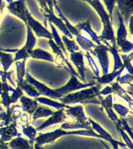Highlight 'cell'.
<instances>
[{"label":"cell","instance_id":"cell-1","mask_svg":"<svg viewBox=\"0 0 133 149\" xmlns=\"http://www.w3.org/2000/svg\"><path fill=\"white\" fill-rule=\"evenodd\" d=\"M102 86L96 82L94 86L76 91L74 93L63 95L59 101L65 105L70 104H97L100 105L97 96L100 95V91Z\"/></svg>","mask_w":133,"mask_h":149},{"label":"cell","instance_id":"cell-2","mask_svg":"<svg viewBox=\"0 0 133 149\" xmlns=\"http://www.w3.org/2000/svg\"><path fill=\"white\" fill-rule=\"evenodd\" d=\"M93 9L97 13L98 16H100L101 23H103L102 34L99 36V39L101 42L107 41L111 45H116L115 41V35L113 28V21L110 18L108 13L104 9V5L100 0H86Z\"/></svg>","mask_w":133,"mask_h":149},{"label":"cell","instance_id":"cell-3","mask_svg":"<svg viewBox=\"0 0 133 149\" xmlns=\"http://www.w3.org/2000/svg\"><path fill=\"white\" fill-rule=\"evenodd\" d=\"M69 135H80V136H87L93 137L101 139V136L94 131V130H63L61 128L47 133H39L37 137L35 138L34 142L40 146H43L45 144H51L55 141L56 140L63 136Z\"/></svg>","mask_w":133,"mask_h":149},{"label":"cell","instance_id":"cell-4","mask_svg":"<svg viewBox=\"0 0 133 149\" xmlns=\"http://www.w3.org/2000/svg\"><path fill=\"white\" fill-rule=\"evenodd\" d=\"M54 7L55 8L57 12H58L59 18L62 19V21L65 23V26L67 27L68 30L69 31V33L73 36L76 37V42L79 45V47H81L83 51H90L92 49L96 46L95 44H93V42L91 40L88 39L87 37H86L83 34H82L81 32L77 29L75 26H73L72 23H70L69 21L68 20V19L65 16V15L63 14V13L61 10L60 7L58 6V2L57 1H55L54 2Z\"/></svg>","mask_w":133,"mask_h":149},{"label":"cell","instance_id":"cell-5","mask_svg":"<svg viewBox=\"0 0 133 149\" xmlns=\"http://www.w3.org/2000/svg\"><path fill=\"white\" fill-rule=\"evenodd\" d=\"M118 26L117 30V34L115 37L117 47L119 48L118 51H121L124 54H128L132 51L133 44L132 42L129 41L127 39L128 37V31L123 19L121 15L118 13Z\"/></svg>","mask_w":133,"mask_h":149},{"label":"cell","instance_id":"cell-6","mask_svg":"<svg viewBox=\"0 0 133 149\" xmlns=\"http://www.w3.org/2000/svg\"><path fill=\"white\" fill-rule=\"evenodd\" d=\"M37 44V38L34 34V33L28 26H27V40L25 44L22 48L18 49L15 53V57L13 58V62L18 61L27 59L30 57V54L34 49V47Z\"/></svg>","mask_w":133,"mask_h":149},{"label":"cell","instance_id":"cell-7","mask_svg":"<svg viewBox=\"0 0 133 149\" xmlns=\"http://www.w3.org/2000/svg\"><path fill=\"white\" fill-rule=\"evenodd\" d=\"M39 5L40 7H41V11L42 13L44 14V16H45V18H47L48 22L52 23L56 27H58L61 32L62 33L63 35L66 36L69 39H72L73 36L68 30L67 27L65 26V23L62 21V19L58 17V16H56L54 10H51V9H49L46 3L39 2Z\"/></svg>","mask_w":133,"mask_h":149},{"label":"cell","instance_id":"cell-8","mask_svg":"<svg viewBox=\"0 0 133 149\" xmlns=\"http://www.w3.org/2000/svg\"><path fill=\"white\" fill-rule=\"evenodd\" d=\"M95 84V81H90L88 83L81 82L76 76H75L74 74H71V77H70L69 80L68 81L67 83L62 86V87H60V88H55V91L62 95H65L67 94H69V93H74L76 91L83 89V88L91 87V86H94Z\"/></svg>","mask_w":133,"mask_h":149},{"label":"cell","instance_id":"cell-9","mask_svg":"<svg viewBox=\"0 0 133 149\" xmlns=\"http://www.w3.org/2000/svg\"><path fill=\"white\" fill-rule=\"evenodd\" d=\"M24 79L26 81L31 84L34 87L38 93H40V95H44V97L50 98L51 100H60L61 98L62 97L63 95L59 94L55 91V89H52V88H49L48 86H47L45 84L42 83L41 81H37V79H35L34 77H32L29 74V72H26L25 77Z\"/></svg>","mask_w":133,"mask_h":149},{"label":"cell","instance_id":"cell-10","mask_svg":"<svg viewBox=\"0 0 133 149\" xmlns=\"http://www.w3.org/2000/svg\"><path fill=\"white\" fill-rule=\"evenodd\" d=\"M48 44L51 47V48L52 49L54 54L55 57L54 58L55 62V63L57 67L58 68H63L65 67L68 69V71L70 72V74H74L75 76H76L77 78H79V74L76 72V71L75 70V68L72 67V65H71V63L69 61L68 58H66L62 52V51L58 47V45L55 43L52 39L48 40Z\"/></svg>","mask_w":133,"mask_h":149},{"label":"cell","instance_id":"cell-11","mask_svg":"<svg viewBox=\"0 0 133 149\" xmlns=\"http://www.w3.org/2000/svg\"><path fill=\"white\" fill-rule=\"evenodd\" d=\"M89 53L97 58L98 61L102 68L103 74L108 73L110 68V59L107 47L104 44L96 45L90 51H89Z\"/></svg>","mask_w":133,"mask_h":149},{"label":"cell","instance_id":"cell-12","mask_svg":"<svg viewBox=\"0 0 133 149\" xmlns=\"http://www.w3.org/2000/svg\"><path fill=\"white\" fill-rule=\"evenodd\" d=\"M31 29V30L37 37H44L47 39H52V34L47 29L45 26L42 25L39 21L36 20L30 12H28L27 14V24Z\"/></svg>","mask_w":133,"mask_h":149},{"label":"cell","instance_id":"cell-13","mask_svg":"<svg viewBox=\"0 0 133 149\" xmlns=\"http://www.w3.org/2000/svg\"><path fill=\"white\" fill-rule=\"evenodd\" d=\"M88 120L89 122L90 123V125L91 127H92V128H93V130H96L95 132L101 136V139H104L105 140V141H107L109 142L110 144L112 145L113 149H120L119 148V146H121V148L124 149L127 148V146L124 144L123 142L118 141L116 140H114V138L112 137L111 135L110 134L107 130H105L104 129L99 123H97L96 121H94L91 118H88Z\"/></svg>","mask_w":133,"mask_h":149},{"label":"cell","instance_id":"cell-14","mask_svg":"<svg viewBox=\"0 0 133 149\" xmlns=\"http://www.w3.org/2000/svg\"><path fill=\"white\" fill-rule=\"evenodd\" d=\"M7 9L11 14L18 17L23 23L27 24V14L29 12L26 6L25 0L13 1L7 6Z\"/></svg>","mask_w":133,"mask_h":149},{"label":"cell","instance_id":"cell-15","mask_svg":"<svg viewBox=\"0 0 133 149\" xmlns=\"http://www.w3.org/2000/svg\"><path fill=\"white\" fill-rule=\"evenodd\" d=\"M115 4L118 7V13L121 15L125 25L128 24L132 16L133 0H115Z\"/></svg>","mask_w":133,"mask_h":149},{"label":"cell","instance_id":"cell-16","mask_svg":"<svg viewBox=\"0 0 133 149\" xmlns=\"http://www.w3.org/2000/svg\"><path fill=\"white\" fill-rule=\"evenodd\" d=\"M70 60L72 61L77 69V73L79 74V78L83 82H86V78H85V72L86 68L84 65V54L80 51L71 52L69 55Z\"/></svg>","mask_w":133,"mask_h":149},{"label":"cell","instance_id":"cell-17","mask_svg":"<svg viewBox=\"0 0 133 149\" xmlns=\"http://www.w3.org/2000/svg\"><path fill=\"white\" fill-rule=\"evenodd\" d=\"M67 120V116L65 113V109H57L56 111H54L53 114L50 116L44 123H42L38 127L36 128V130H42L45 129L49 126L53 125V124H57V123H62L65 122Z\"/></svg>","mask_w":133,"mask_h":149},{"label":"cell","instance_id":"cell-18","mask_svg":"<svg viewBox=\"0 0 133 149\" xmlns=\"http://www.w3.org/2000/svg\"><path fill=\"white\" fill-rule=\"evenodd\" d=\"M97 99L100 102V105H101L103 109H104L110 120L113 121L114 123H117L118 121L119 118L118 117L116 113H114V109H113V103H114L113 101H114V100H113L112 94L106 95L105 98H103V95H99L97 96Z\"/></svg>","mask_w":133,"mask_h":149},{"label":"cell","instance_id":"cell-19","mask_svg":"<svg viewBox=\"0 0 133 149\" xmlns=\"http://www.w3.org/2000/svg\"><path fill=\"white\" fill-rule=\"evenodd\" d=\"M16 137H22L21 133L17 129V121L0 127V139L3 141L9 142Z\"/></svg>","mask_w":133,"mask_h":149},{"label":"cell","instance_id":"cell-20","mask_svg":"<svg viewBox=\"0 0 133 149\" xmlns=\"http://www.w3.org/2000/svg\"><path fill=\"white\" fill-rule=\"evenodd\" d=\"M65 115L77 123H85L88 120V117L83 111V107L81 105L75 106V107H69L65 109Z\"/></svg>","mask_w":133,"mask_h":149},{"label":"cell","instance_id":"cell-21","mask_svg":"<svg viewBox=\"0 0 133 149\" xmlns=\"http://www.w3.org/2000/svg\"><path fill=\"white\" fill-rule=\"evenodd\" d=\"M111 88L112 89V93H115L117 95H118L119 97L123 99L125 102H127V103L128 104V107L131 109V110H132L133 109V100L132 96L130 95H132V93H129L128 91L125 90V88L122 87V86L118 84L117 81H114V82H111Z\"/></svg>","mask_w":133,"mask_h":149},{"label":"cell","instance_id":"cell-22","mask_svg":"<svg viewBox=\"0 0 133 149\" xmlns=\"http://www.w3.org/2000/svg\"><path fill=\"white\" fill-rule=\"evenodd\" d=\"M20 101L21 102V108L23 112H25L26 113H27L30 116H32L35 109L39 106V102L35 99L32 100L25 95H22L20 98Z\"/></svg>","mask_w":133,"mask_h":149},{"label":"cell","instance_id":"cell-23","mask_svg":"<svg viewBox=\"0 0 133 149\" xmlns=\"http://www.w3.org/2000/svg\"><path fill=\"white\" fill-rule=\"evenodd\" d=\"M2 91H1V98H2V104L4 106V107L6 109H8L11 106L10 100H9V92H13L14 90V88H13L11 86H9L8 83V81L6 78H2Z\"/></svg>","mask_w":133,"mask_h":149},{"label":"cell","instance_id":"cell-24","mask_svg":"<svg viewBox=\"0 0 133 149\" xmlns=\"http://www.w3.org/2000/svg\"><path fill=\"white\" fill-rule=\"evenodd\" d=\"M8 146L10 149H34V145L30 144L29 140L23 137H16L9 141Z\"/></svg>","mask_w":133,"mask_h":149},{"label":"cell","instance_id":"cell-25","mask_svg":"<svg viewBox=\"0 0 133 149\" xmlns=\"http://www.w3.org/2000/svg\"><path fill=\"white\" fill-rule=\"evenodd\" d=\"M75 26H76L80 32H81L82 30L85 31V32L90 36L91 40H93V42H94V43L97 44V45H100V44H102V42L100 41V39H99V36L96 33L95 31H93L92 27H91L90 23L89 21H85V22H83V23H78L77 25Z\"/></svg>","mask_w":133,"mask_h":149},{"label":"cell","instance_id":"cell-26","mask_svg":"<svg viewBox=\"0 0 133 149\" xmlns=\"http://www.w3.org/2000/svg\"><path fill=\"white\" fill-rule=\"evenodd\" d=\"M124 70H125V68H124V67H122L121 68L118 70V71H115V72L112 71L111 73H107V74H103L102 76H99L97 78H95V81L97 83L101 85V86L111 83L114 79H116L118 75L122 74Z\"/></svg>","mask_w":133,"mask_h":149},{"label":"cell","instance_id":"cell-27","mask_svg":"<svg viewBox=\"0 0 133 149\" xmlns=\"http://www.w3.org/2000/svg\"><path fill=\"white\" fill-rule=\"evenodd\" d=\"M26 59L16 61V86L21 87V85L24 81V77L26 74Z\"/></svg>","mask_w":133,"mask_h":149},{"label":"cell","instance_id":"cell-28","mask_svg":"<svg viewBox=\"0 0 133 149\" xmlns=\"http://www.w3.org/2000/svg\"><path fill=\"white\" fill-rule=\"evenodd\" d=\"M60 128L63 129V130H93L89 120H87L85 123H77V122H74V123H62Z\"/></svg>","mask_w":133,"mask_h":149},{"label":"cell","instance_id":"cell-29","mask_svg":"<svg viewBox=\"0 0 133 149\" xmlns=\"http://www.w3.org/2000/svg\"><path fill=\"white\" fill-rule=\"evenodd\" d=\"M30 57L34 59H37V60H44L50 61V62H55L53 55L51 53H49L41 48L34 49L30 54Z\"/></svg>","mask_w":133,"mask_h":149},{"label":"cell","instance_id":"cell-30","mask_svg":"<svg viewBox=\"0 0 133 149\" xmlns=\"http://www.w3.org/2000/svg\"><path fill=\"white\" fill-rule=\"evenodd\" d=\"M35 100H37L40 104L49 106V107H53V108H55V109H65V108H67V107H69L68 105L62 103L61 102H57L55 100H51L50 98L44 97V96H39V97L35 98Z\"/></svg>","mask_w":133,"mask_h":149},{"label":"cell","instance_id":"cell-31","mask_svg":"<svg viewBox=\"0 0 133 149\" xmlns=\"http://www.w3.org/2000/svg\"><path fill=\"white\" fill-rule=\"evenodd\" d=\"M54 111L48 107H43V106H38L37 109H35L34 113L32 115V123H34L35 121L39 118L42 117H49L53 114Z\"/></svg>","mask_w":133,"mask_h":149},{"label":"cell","instance_id":"cell-32","mask_svg":"<svg viewBox=\"0 0 133 149\" xmlns=\"http://www.w3.org/2000/svg\"><path fill=\"white\" fill-rule=\"evenodd\" d=\"M21 128H22V132L26 137H28L29 141L32 145H34L35 142V138L37 136V130H36V128H34L33 126L28 123H24L21 125Z\"/></svg>","mask_w":133,"mask_h":149},{"label":"cell","instance_id":"cell-33","mask_svg":"<svg viewBox=\"0 0 133 149\" xmlns=\"http://www.w3.org/2000/svg\"><path fill=\"white\" fill-rule=\"evenodd\" d=\"M13 63V58L11 53H7L0 50V64L2 65L4 72H8Z\"/></svg>","mask_w":133,"mask_h":149},{"label":"cell","instance_id":"cell-34","mask_svg":"<svg viewBox=\"0 0 133 149\" xmlns=\"http://www.w3.org/2000/svg\"><path fill=\"white\" fill-rule=\"evenodd\" d=\"M21 89L23 90V93H27L30 97H32V98H37L41 96L40 95V93H38V91L36 89V88L34 87V86L30 84L29 82L26 81L25 79H24V81H23V83L21 85Z\"/></svg>","mask_w":133,"mask_h":149},{"label":"cell","instance_id":"cell-35","mask_svg":"<svg viewBox=\"0 0 133 149\" xmlns=\"http://www.w3.org/2000/svg\"><path fill=\"white\" fill-rule=\"evenodd\" d=\"M120 57L122 61L124 68L127 70V72L133 75V68L132 65V61L133 58V53L131 52L129 54H121Z\"/></svg>","mask_w":133,"mask_h":149},{"label":"cell","instance_id":"cell-36","mask_svg":"<svg viewBox=\"0 0 133 149\" xmlns=\"http://www.w3.org/2000/svg\"><path fill=\"white\" fill-rule=\"evenodd\" d=\"M61 38H62V40L66 51H68L70 53L71 52H74V51H79V47L77 45V44H76L75 40H73L72 39L68 38L65 35H63Z\"/></svg>","mask_w":133,"mask_h":149},{"label":"cell","instance_id":"cell-37","mask_svg":"<svg viewBox=\"0 0 133 149\" xmlns=\"http://www.w3.org/2000/svg\"><path fill=\"white\" fill-rule=\"evenodd\" d=\"M115 126H116V128L118 131L119 134L121 135V138L123 139L124 144H125L127 148H128L129 149H133V144L132 141V138H131L127 133L125 131V130L121 127V126L118 122L115 123Z\"/></svg>","mask_w":133,"mask_h":149},{"label":"cell","instance_id":"cell-38","mask_svg":"<svg viewBox=\"0 0 133 149\" xmlns=\"http://www.w3.org/2000/svg\"><path fill=\"white\" fill-rule=\"evenodd\" d=\"M85 57H86V60H87L89 66L90 67L92 72H93V74L95 75V78H97V77L100 76V70H99V68H98V65H97L95 60L93 59V58L91 56V54L89 53L88 51H86V53L85 54Z\"/></svg>","mask_w":133,"mask_h":149},{"label":"cell","instance_id":"cell-39","mask_svg":"<svg viewBox=\"0 0 133 149\" xmlns=\"http://www.w3.org/2000/svg\"><path fill=\"white\" fill-rule=\"evenodd\" d=\"M132 80H133V75L129 74V73H126L123 75H118L116 78V81L120 85H127L129 86L130 87H132Z\"/></svg>","mask_w":133,"mask_h":149},{"label":"cell","instance_id":"cell-40","mask_svg":"<svg viewBox=\"0 0 133 149\" xmlns=\"http://www.w3.org/2000/svg\"><path fill=\"white\" fill-rule=\"evenodd\" d=\"M113 109L118 113V115L122 118H125V116L128 115L130 112L128 107H125L124 105L120 103H113Z\"/></svg>","mask_w":133,"mask_h":149},{"label":"cell","instance_id":"cell-41","mask_svg":"<svg viewBox=\"0 0 133 149\" xmlns=\"http://www.w3.org/2000/svg\"><path fill=\"white\" fill-rule=\"evenodd\" d=\"M22 95H23V90L21 89L20 87L16 86V88H14V90L12 92L11 95H9V100H10L11 105L16 103Z\"/></svg>","mask_w":133,"mask_h":149},{"label":"cell","instance_id":"cell-42","mask_svg":"<svg viewBox=\"0 0 133 149\" xmlns=\"http://www.w3.org/2000/svg\"><path fill=\"white\" fill-rule=\"evenodd\" d=\"M13 107V111H12V115H11V119L12 121H17L20 119V116L23 113V110L21 108V106L19 104H13L12 106Z\"/></svg>","mask_w":133,"mask_h":149},{"label":"cell","instance_id":"cell-43","mask_svg":"<svg viewBox=\"0 0 133 149\" xmlns=\"http://www.w3.org/2000/svg\"><path fill=\"white\" fill-rule=\"evenodd\" d=\"M118 123L120 124L121 127L122 128V129H123V130L127 133V134H128V136H129L131 138H132L133 137L132 129L130 127V126H129V124H128L127 120H126L125 118H122V117H121V119L119 118Z\"/></svg>","mask_w":133,"mask_h":149},{"label":"cell","instance_id":"cell-44","mask_svg":"<svg viewBox=\"0 0 133 149\" xmlns=\"http://www.w3.org/2000/svg\"><path fill=\"white\" fill-rule=\"evenodd\" d=\"M103 2L104 3L105 6L107 8V10L109 14L110 18L113 21V13H114V7H115V0H103Z\"/></svg>","mask_w":133,"mask_h":149},{"label":"cell","instance_id":"cell-45","mask_svg":"<svg viewBox=\"0 0 133 149\" xmlns=\"http://www.w3.org/2000/svg\"><path fill=\"white\" fill-rule=\"evenodd\" d=\"M13 72V71H11V72H4V71H1L0 70V77L1 78H6L7 79V81H9L13 86H16V83L13 81V79L11 78Z\"/></svg>","mask_w":133,"mask_h":149},{"label":"cell","instance_id":"cell-46","mask_svg":"<svg viewBox=\"0 0 133 149\" xmlns=\"http://www.w3.org/2000/svg\"><path fill=\"white\" fill-rule=\"evenodd\" d=\"M30 115H28L27 113H22V115L20 117V123L22 124H24V123H28L29 121H30Z\"/></svg>","mask_w":133,"mask_h":149},{"label":"cell","instance_id":"cell-47","mask_svg":"<svg viewBox=\"0 0 133 149\" xmlns=\"http://www.w3.org/2000/svg\"><path fill=\"white\" fill-rule=\"evenodd\" d=\"M109 94H112V89L110 86H106L105 88L100 91V95H107Z\"/></svg>","mask_w":133,"mask_h":149},{"label":"cell","instance_id":"cell-48","mask_svg":"<svg viewBox=\"0 0 133 149\" xmlns=\"http://www.w3.org/2000/svg\"><path fill=\"white\" fill-rule=\"evenodd\" d=\"M38 3L39 2H44L48 5V6L51 10H54V2L55 1L54 0H37Z\"/></svg>","mask_w":133,"mask_h":149},{"label":"cell","instance_id":"cell-49","mask_svg":"<svg viewBox=\"0 0 133 149\" xmlns=\"http://www.w3.org/2000/svg\"><path fill=\"white\" fill-rule=\"evenodd\" d=\"M4 8H5L4 0H0V22H1V20H2V16H3V13H4Z\"/></svg>","mask_w":133,"mask_h":149},{"label":"cell","instance_id":"cell-50","mask_svg":"<svg viewBox=\"0 0 133 149\" xmlns=\"http://www.w3.org/2000/svg\"><path fill=\"white\" fill-rule=\"evenodd\" d=\"M0 149H10L8 146V143L0 139Z\"/></svg>","mask_w":133,"mask_h":149},{"label":"cell","instance_id":"cell-51","mask_svg":"<svg viewBox=\"0 0 133 149\" xmlns=\"http://www.w3.org/2000/svg\"><path fill=\"white\" fill-rule=\"evenodd\" d=\"M100 141L102 142V144H104V147H105V148H107V149H111V148H110V147H108V145H107V144H105L104 142H103L102 141H101V139H100Z\"/></svg>","mask_w":133,"mask_h":149},{"label":"cell","instance_id":"cell-52","mask_svg":"<svg viewBox=\"0 0 133 149\" xmlns=\"http://www.w3.org/2000/svg\"><path fill=\"white\" fill-rule=\"evenodd\" d=\"M2 82L0 81V95H1V91H2Z\"/></svg>","mask_w":133,"mask_h":149},{"label":"cell","instance_id":"cell-53","mask_svg":"<svg viewBox=\"0 0 133 149\" xmlns=\"http://www.w3.org/2000/svg\"><path fill=\"white\" fill-rule=\"evenodd\" d=\"M6 2H8V3H10V2H13V0H6Z\"/></svg>","mask_w":133,"mask_h":149},{"label":"cell","instance_id":"cell-54","mask_svg":"<svg viewBox=\"0 0 133 149\" xmlns=\"http://www.w3.org/2000/svg\"><path fill=\"white\" fill-rule=\"evenodd\" d=\"M83 1H84V2H86V0H83Z\"/></svg>","mask_w":133,"mask_h":149},{"label":"cell","instance_id":"cell-55","mask_svg":"<svg viewBox=\"0 0 133 149\" xmlns=\"http://www.w3.org/2000/svg\"><path fill=\"white\" fill-rule=\"evenodd\" d=\"M54 1H58V0H54Z\"/></svg>","mask_w":133,"mask_h":149}]
</instances>
